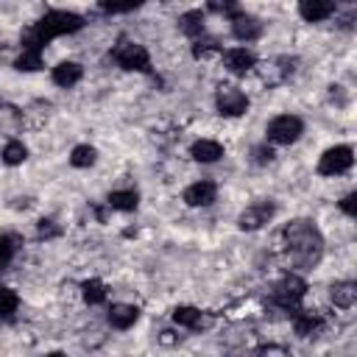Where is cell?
Instances as JSON below:
<instances>
[{
  "label": "cell",
  "instance_id": "obj_29",
  "mask_svg": "<svg viewBox=\"0 0 357 357\" xmlns=\"http://www.w3.org/2000/svg\"><path fill=\"white\" fill-rule=\"evenodd\" d=\"M137 6L139 3H100V11H106V14H123V11H131Z\"/></svg>",
  "mask_w": 357,
  "mask_h": 357
},
{
  "label": "cell",
  "instance_id": "obj_10",
  "mask_svg": "<svg viewBox=\"0 0 357 357\" xmlns=\"http://www.w3.org/2000/svg\"><path fill=\"white\" fill-rule=\"evenodd\" d=\"M231 33H234L240 42H254V39H259V33H262V22H259L257 17L240 11V14L231 17Z\"/></svg>",
  "mask_w": 357,
  "mask_h": 357
},
{
  "label": "cell",
  "instance_id": "obj_14",
  "mask_svg": "<svg viewBox=\"0 0 357 357\" xmlns=\"http://www.w3.org/2000/svg\"><path fill=\"white\" fill-rule=\"evenodd\" d=\"M298 14L307 22H321V20L335 14V3L332 0H301L298 3Z\"/></svg>",
  "mask_w": 357,
  "mask_h": 357
},
{
  "label": "cell",
  "instance_id": "obj_16",
  "mask_svg": "<svg viewBox=\"0 0 357 357\" xmlns=\"http://www.w3.org/2000/svg\"><path fill=\"white\" fill-rule=\"evenodd\" d=\"M329 298H332V304L340 307V310L354 307V304H357V282H351V279L335 282V284L329 287Z\"/></svg>",
  "mask_w": 357,
  "mask_h": 357
},
{
  "label": "cell",
  "instance_id": "obj_23",
  "mask_svg": "<svg viewBox=\"0 0 357 357\" xmlns=\"http://www.w3.org/2000/svg\"><path fill=\"white\" fill-rule=\"evenodd\" d=\"M95 159H98V151L92 145H75L73 153H70L73 167H89V165H95Z\"/></svg>",
  "mask_w": 357,
  "mask_h": 357
},
{
  "label": "cell",
  "instance_id": "obj_24",
  "mask_svg": "<svg viewBox=\"0 0 357 357\" xmlns=\"http://www.w3.org/2000/svg\"><path fill=\"white\" fill-rule=\"evenodd\" d=\"M25 156H28V148L22 142H17V139L6 142V148H3V162L6 165H20V162H25Z\"/></svg>",
  "mask_w": 357,
  "mask_h": 357
},
{
  "label": "cell",
  "instance_id": "obj_17",
  "mask_svg": "<svg viewBox=\"0 0 357 357\" xmlns=\"http://www.w3.org/2000/svg\"><path fill=\"white\" fill-rule=\"evenodd\" d=\"M137 318H139V310L134 304H112L109 307V324L114 329H128L137 324Z\"/></svg>",
  "mask_w": 357,
  "mask_h": 357
},
{
  "label": "cell",
  "instance_id": "obj_20",
  "mask_svg": "<svg viewBox=\"0 0 357 357\" xmlns=\"http://www.w3.org/2000/svg\"><path fill=\"white\" fill-rule=\"evenodd\" d=\"M112 209H120V212H131V209H137V204H139V195L134 192V190H117V192H112L109 195V201H106Z\"/></svg>",
  "mask_w": 357,
  "mask_h": 357
},
{
  "label": "cell",
  "instance_id": "obj_13",
  "mask_svg": "<svg viewBox=\"0 0 357 357\" xmlns=\"http://www.w3.org/2000/svg\"><path fill=\"white\" fill-rule=\"evenodd\" d=\"M218 195V187L212 181H195L184 190V204L187 206H209Z\"/></svg>",
  "mask_w": 357,
  "mask_h": 357
},
{
  "label": "cell",
  "instance_id": "obj_30",
  "mask_svg": "<svg viewBox=\"0 0 357 357\" xmlns=\"http://www.w3.org/2000/svg\"><path fill=\"white\" fill-rule=\"evenodd\" d=\"M257 354H259V357H290V354H287V349H284V346H276V343L262 346Z\"/></svg>",
  "mask_w": 357,
  "mask_h": 357
},
{
  "label": "cell",
  "instance_id": "obj_35",
  "mask_svg": "<svg viewBox=\"0 0 357 357\" xmlns=\"http://www.w3.org/2000/svg\"><path fill=\"white\" fill-rule=\"evenodd\" d=\"M47 357H64V354H61V351H53V354H47Z\"/></svg>",
  "mask_w": 357,
  "mask_h": 357
},
{
  "label": "cell",
  "instance_id": "obj_22",
  "mask_svg": "<svg viewBox=\"0 0 357 357\" xmlns=\"http://www.w3.org/2000/svg\"><path fill=\"white\" fill-rule=\"evenodd\" d=\"M17 70H25V73H33L42 67V50H31V47H22V53L17 56L14 61Z\"/></svg>",
  "mask_w": 357,
  "mask_h": 357
},
{
  "label": "cell",
  "instance_id": "obj_6",
  "mask_svg": "<svg viewBox=\"0 0 357 357\" xmlns=\"http://www.w3.org/2000/svg\"><path fill=\"white\" fill-rule=\"evenodd\" d=\"M215 103H218V112L226 114V117H240V114H245V109H248L245 92H240V89L231 86V84H220V86H218Z\"/></svg>",
  "mask_w": 357,
  "mask_h": 357
},
{
  "label": "cell",
  "instance_id": "obj_7",
  "mask_svg": "<svg viewBox=\"0 0 357 357\" xmlns=\"http://www.w3.org/2000/svg\"><path fill=\"white\" fill-rule=\"evenodd\" d=\"M304 293H307V282H304L301 276H296V273H287V276L273 287V301H276L279 307H284V310H293V307L304 298Z\"/></svg>",
  "mask_w": 357,
  "mask_h": 357
},
{
  "label": "cell",
  "instance_id": "obj_2",
  "mask_svg": "<svg viewBox=\"0 0 357 357\" xmlns=\"http://www.w3.org/2000/svg\"><path fill=\"white\" fill-rule=\"evenodd\" d=\"M81 28H84V17L81 14H73V11H47L36 25H31L22 33V47L42 50V45H47L53 36L73 33V31H81Z\"/></svg>",
  "mask_w": 357,
  "mask_h": 357
},
{
  "label": "cell",
  "instance_id": "obj_26",
  "mask_svg": "<svg viewBox=\"0 0 357 357\" xmlns=\"http://www.w3.org/2000/svg\"><path fill=\"white\" fill-rule=\"evenodd\" d=\"M0 298H3V318H11L14 312H17V304H20V298H17V293L11 290V287H3L0 290Z\"/></svg>",
  "mask_w": 357,
  "mask_h": 357
},
{
  "label": "cell",
  "instance_id": "obj_15",
  "mask_svg": "<svg viewBox=\"0 0 357 357\" xmlns=\"http://www.w3.org/2000/svg\"><path fill=\"white\" fill-rule=\"evenodd\" d=\"M81 75H84V67L78 64V61H61V64H56L53 67V84L56 86H64V89H70V86H75L78 81H81Z\"/></svg>",
  "mask_w": 357,
  "mask_h": 357
},
{
  "label": "cell",
  "instance_id": "obj_12",
  "mask_svg": "<svg viewBox=\"0 0 357 357\" xmlns=\"http://www.w3.org/2000/svg\"><path fill=\"white\" fill-rule=\"evenodd\" d=\"M293 329L298 337H318L324 332V318L312 310H304V312H296L293 315Z\"/></svg>",
  "mask_w": 357,
  "mask_h": 357
},
{
  "label": "cell",
  "instance_id": "obj_27",
  "mask_svg": "<svg viewBox=\"0 0 357 357\" xmlns=\"http://www.w3.org/2000/svg\"><path fill=\"white\" fill-rule=\"evenodd\" d=\"M14 243H17V237H14V234H6V237L0 240V248H3V268H6V265L11 262V257H14V248H17Z\"/></svg>",
  "mask_w": 357,
  "mask_h": 357
},
{
  "label": "cell",
  "instance_id": "obj_3",
  "mask_svg": "<svg viewBox=\"0 0 357 357\" xmlns=\"http://www.w3.org/2000/svg\"><path fill=\"white\" fill-rule=\"evenodd\" d=\"M114 61L123 70H137V73H151V56L139 42H131L126 36L117 39L114 45Z\"/></svg>",
  "mask_w": 357,
  "mask_h": 357
},
{
  "label": "cell",
  "instance_id": "obj_9",
  "mask_svg": "<svg viewBox=\"0 0 357 357\" xmlns=\"http://www.w3.org/2000/svg\"><path fill=\"white\" fill-rule=\"evenodd\" d=\"M173 321L178 326H187V329H209L215 324V315L212 312H201L195 307H176L173 310Z\"/></svg>",
  "mask_w": 357,
  "mask_h": 357
},
{
  "label": "cell",
  "instance_id": "obj_4",
  "mask_svg": "<svg viewBox=\"0 0 357 357\" xmlns=\"http://www.w3.org/2000/svg\"><path fill=\"white\" fill-rule=\"evenodd\" d=\"M304 131V123L296 117V114H279L268 123V139L276 142V145H290L301 137Z\"/></svg>",
  "mask_w": 357,
  "mask_h": 357
},
{
  "label": "cell",
  "instance_id": "obj_21",
  "mask_svg": "<svg viewBox=\"0 0 357 357\" xmlns=\"http://www.w3.org/2000/svg\"><path fill=\"white\" fill-rule=\"evenodd\" d=\"M81 293H84V301L86 304H103L106 301V284L100 279H86L81 284Z\"/></svg>",
  "mask_w": 357,
  "mask_h": 357
},
{
  "label": "cell",
  "instance_id": "obj_18",
  "mask_svg": "<svg viewBox=\"0 0 357 357\" xmlns=\"http://www.w3.org/2000/svg\"><path fill=\"white\" fill-rule=\"evenodd\" d=\"M190 156L195 159V162H218L220 156H223V145L220 142H215V139H198V142H192V148H190Z\"/></svg>",
  "mask_w": 357,
  "mask_h": 357
},
{
  "label": "cell",
  "instance_id": "obj_8",
  "mask_svg": "<svg viewBox=\"0 0 357 357\" xmlns=\"http://www.w3.org/2000/svg\"><path fill=\"white\" fill-rule=\"evenodd\" d=\"M273 212H276V206H273L271 201L251 204V206H245V209L240 212L237 226H240L243 231H257V229H262V226H265V223L273 218Z\"/></svg>",
  "mask_w": 357,
  "mask_h": 357
},
{
  "label": "cell",
  "instance_id": "obj_31",
  "mask_svg": "<svg viewBox=\"0 0 357 357\" xmlns=\"http://www.w3.org/2000/svg\"><path fill=\"white\" fill-rule=\"evenodd\" d=\"M340 209H343L346 215H351V218H357V192H351V195H346V198L340 201Z\"/></svg>",
  "mask_w": 357,
  "mask_h": 357
},
{
  "label": "cell",
  "instance_id": "obj_19",
  "mask_svg": "<svg viewBox=\"0 0 357 357\" xmlns=\"http://www.w3.org/2000/svg\"><path fill=\"white\" fill-rule=\"evenodd\" d=\"M178 28H181V33L184 36H190V39H201L204 36V11H198V8H192V11H187V14H181L178 17Z\"/></svg>",
  "mask_w": 357,
  "mask_h": 357
},
{
  "label": "cell",
  "instance_id": "obj_32",
  "mask_svg": "<svg viewBox=\"0 0 357 357\" xmlns=\"http://www.w3.org/2000/svg\"><path fill=\"white\" fill-rule=\"evenodd\" d=\"M39 237H56L59 234V229L53 226V220H39Z\"/></svg>",
  "mask_w": 357,
  "mask_h": 357
},
{
  "label": "cell",
  "instance_id": "obj_11",
  "mask_svg": "<svg viewBox=\"0 0 357 357\" xmlns=\"http://www.w3.org/2000/svg\"><path fill=\"white\" fill-rule=\"evenodd\" d=\"M223 61H226L229 73H234V75H245V73H251L257 67V59H254V53L248 47H231V50H226L223 53Z\"/></svg>",
  "mask_w": 357,
  "mask_h": 357
},
{
  "label": "cell",
  "instance_id": "obj_28",
  "mask_svg": "<svg viewBox=\"0 0 357 357\" xmlns=\"http://www.w3.org/2000/svg\"><path fill=\"white\" fill-rule=\"evenodd\" d=\"M209 50H218V42H215V39H198V42L192 45V56H195V59L206 56Z\"/></svg>",
  "mask_w": 357,
  "mask_h": 357
},
{
  "label": "cell",
  "instance_id": "obj_25",
  "mask_svg": "<svg viewBox=\"0 0 357 357\" xmlns=\"http://www.w3.org/2000/svg\"><path fill=\"white\" fill-rule=\"evenodd\" d=\"M47 103H33L28 112H22V123L25 126H31V128H39L45 120H47Z\"/></svg>",
  "mask_w": 357,
  "mask_h": 357
},
{
  "label": "cell",
  "instance_id": "obj_33",
  "mask_svg": "<svg viewBox=\"0 0 357 357\" xmlns=\"http://www.w3.org/2000/svg\"><path fill=\"white\" fill-rule=\"evenodd\" d=\"M159 343H162V346H176V343H178V335L170 332V329H162V332H159Z\"/></svg>",
  "mask_w": 357,
  "mask_h": 357
},
{
  "label": "cell",
  "instance_id": "obj_1",
  "mask_svg": "<svg viewBox=\"0 0 357 357\" xmlns=\"http://www.w3.org/2000/svg\"><path fill=\"white\" fill-rule=\"evenodd\" d=\"M287 259L298 268H315L324 257V237L312 220H290L282 231Z\"/></svg>",
  "mask_w": 357,
  "mask_h": 357
},
{
  "label": "cell",
  "instance_id": "obj_34",
  "mask_svg": "<svg viewBox=\"0 0 357 357\" xmlns=\"http://www.w3.org/2000/svg\"><path fill=\"white\" fill-rule=\"evenodd\" d=\"M254 153H257V162H259V165H265V162L273 159V151H271V148H257Z\"/></svg>",
  "mask_w": 357,
  "mask_h": 357
},
{
  "label": "cell",
  "instance_id": "obj_5",
  "mask_svg": "<svg viewBox=\"0 0 357 357\" xmlns=\"http://www.w3.org/2000/svg\"><path fill=\"white\" fill-rule=\"evenodd\" d=\"M351 165H354V151L349 145H335V148L324 151V156L318 159V173L337 176V173H346Z\"/></svg>",
  "mask_w": 357,
  "mask_h": 357
}]
</instances>
